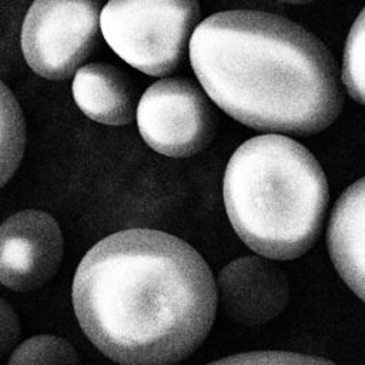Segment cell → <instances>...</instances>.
Here are the masks:
<instances>
[{
  "mask_svg": "<svg viewBox=\"0 0 365 365\" xmlns=\"http://www.w3.org/2000/svg\"><path fill=\"white\" fill-rule=\"evenodd\" d=\"M98 4L36 1L21 29V50L30 68L48 80H64L93 51L98 37Z\"/></svg>",
  "mask_w": 365,
  "mask_h": 365,
  "instance_id": "cell-5",
  "label": "cell"
},
{
  "mask_svg": "<svg viewBox=\"0 0 365 365\" xmlns=\"http://www.w3.org/2000/svg\"><path fill=\"white\" fill-rule=\"evenodd\" d=\"M63 234L47 212L24 210L0 225V282L19 292L43 287L63 258Z\"/></svg>",
  "mask_w": 365,
  "mask_h": 365,
  "instance_id": "cell-7",
  "label": "cell"
},
{
  "mask_svg": "<svg viewBox=\"0 0 365 365\" xmlns=\"http://www.w3.org/2000/svg\"><path fill=\"white\" fill-rule=\"evenodd\" d=\"M218 289L227 315L244 325H258L277 317L289 294L284 272L255 257L230 262L220 272Z\"/></svg>",
  "mask_w": 365,
  "mask_h": 365,
  "instance_id": "cell-8",
  "label": "cell"
},
{
  "mask_svg": "<svg viewBox=\"0 0 365 365\" xmlns=\"http://www.w3.org/2000/svg\"><path fill=\"white\" fill-rule=\"evenodd\" d=\"M342 83L348 94L365 106V7L355 19L346 37Z\"/></svg>",
  "mask_w": 365,
  "mask_h": 365,
  "instance_id": "cell-13",
  "label": "cell"
},
{
  "mask_svg": "<svg viewBox=\"0 0 365 365\" xmlns=\"http://www.w3.org/2000/svg\"><path fill=\"white\" fill-rule=\"evenodd\" d=\"M71 299L90 342L120 365H174L207 338L217 284L185 241L150 228L114 232L81 259Z\"/></svg>",
  "mask_w": 365,
  "mask_h": 365,
  "instance_id": "cell-1",
  "label": "cell"
},
{
  "mask_svg": "<svg viewBox=\"0 0 365 365\" xmlns=\"http://www.w3.org/2000/svg\"><path fill=\"white\" fill-rule=\"evenodd\" d=\"M327 244L339 277L365 302V177L352 182L335 202Z\"/></svg>",
  "mask_w": 365,
  "mask_h": 365,
  "instance_id": "cell-9",
  "label": "cell"
},
{
  "mask_svg": "<svg viewBox=\"0 0 365 365\" xmlns=\"http://www.w3.org/2000/svg\"><path fill=\"white\" fill-rule=\"evenodd\" d=\"M26 124L20 106L0 80V187L16 173L24 153Z\"/></svg>",
  "mask_w": 365,
  "mask_h": 365,
  "instance_id": "cell-11",
  "label": "cell"
},
{
  "mask_svg": "<svg viewBox=\"0 0 365 365\" xmlns=\"http://www.w3.org/2000/svg\"><path fill=\"white\" fill-rule=\"evenodd\" d=\"M73 97L91 120L108 125H125L134 118L135 91L128 77L117 67L93 63L76 73Z\"/></svg>",
  "mask_w": 365,
  "mask_h": 365,
  "instance_id": "cell-10",
  "label": "cell"
},
{
  "mask_svg": "<svg viewBox=\"0 0 365 365\" xmlns=\"http://www.w3.org/2000/svg\"><path fill=\"white\" fill-rule=\"evenodd\" d=\"M7 365H81L74 346L56 335H36L21 342Z\"/></svg>",
  "mask_w": 365,
  "mask_h": 365,
  "instance_id": "cell-12",
  "label": "cell"
},
{
  "mask_svg": "<svg viewBox=\"0 0 365 365\" xmlns=\"http://www.w3.org/2000/svg\"><path fill=\"white\" fill-rule=\"evenodd\" d=\"M198 17L195 1L115 0L101 10L100 27L125 63L148 76H165L181 63Z\"/></svg>",
  "mask_w": 365,
  "mask_h": 365,
  "instance_id": "cell-4",
  "label": "cell"
},
{
  "mask_svg": "<svg viewBox=\"0 0 365 365\" xmlns=\"http://www.w3.org/2000/svg\"><path fill=\"white\" fill-rule=\"evenodd\" d=\"M143 140L168 157H188L202 150L215 131V117L198 87L182 78L150 86L137 107Z\"/></svg>",
  "mask_w": 365,
  "mask_h": 365,
  "instance_id": "cell-6",
  "label": "cell"
},
{
  "mask_svg": "<svg viewBox=\"0 0 365 365\" xmlns=\"http://www.w3.org/2000/svg\"><path fill=\"white\" fill-rule=\"evenodd\" d=\"M207 365H336L329 359L284 351H254L231 355Z\"/></svg>",
  "mask_w": 365,
  "mask_h": 365,
  "instance_id": "cell-14",
  "label": "cell"
},
{
  "mask_svg": "<svg viewBox=\"0 0 365 365\" xmlns=\"http://www.w3.org/2000/svg\"><path fill=\"white\" fill-rule=\"evenodd\" d=\"M228 220L257 254L288 261L315 244L328 205L318 160L295 140L257 135L231 155L222 182Z\"/></svg>",
  "mask_w": 365,
  "mask_h": 365,
  "instance_id": "cell-3",
  "label": "cell"
},
{
  "mask_svg": "<svg viewBox=\"0 0 365 365\" xmlns=\"http://www.w3.org/2000/svg\"><path fill=\"white\" fill-rule=\"evenodd\" d=\"M190 61L208 97L254 130L317 134L344 106L328 48L277 14L228 10L207 17L191 36Z\"/></svg>",
  "mask_w": 365,
  "mask_h": 365,
  "instance_id": "cell-2",
  "label": "cell"
},
{
  "mask_svg": "<svg viewBox=\"0 0 365 365\" xmlns=\"http://www.w3.org/2000/svg\"><path fill=\"white\" fill-rule=\"evenodd\" d=\"M21 334L20 321L13 307L0 298V358L13 349Z\"/></svg>",
  "mask_w": 365,
  "mask_h": 365,
  "instance_id": "cell-15",
  "label": "cell"
}]
</instances>
